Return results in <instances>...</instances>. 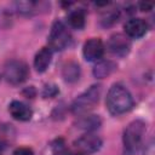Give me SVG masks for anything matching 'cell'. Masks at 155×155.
I'll use <instances>...</instances> for the list:
<instances>
[{"instance_id":"cell-8","label":"cell","mask_w":155,"mask_h":155,"mask_svg":"<svg viewBox=\"0 0 155 155\" xmlns=\"http://www.w3.org/2000/svg\"><path fill=\"white\" fill-rule=\"evenodd\" d=\"M108 48L109 51L119 57H125L131 48V42L128 38L124 34H114L110 36L109 42H108Z\"/></svg>"},{"instance_id":"cell-1","label":"cell","mask_w":155,"mask_h":155,"mask_svg":"<svg viewBox=\"0 0 155 155\" xmlns=\"http://www.w3.org/2000/svg\"><path fill=\"white\" fill-rule=\"evenodd\" d=\"M105 104L110 114L113 115H120L130 111L133 107V98L130 93V91L120 85L115 84L113 85L107 94Z\"/></svg>"},{"instance_id":"cell-14","label":"cell","mask_w":155,"mask_h":155,"mask_svg":"<svg viewBox=\"0 0 155 155\" xmlns=\"http://www.w3.org/2000/svg\"><path fill=\"white\" fill-rule=\"evenodd\" d=\"M99 126H101V119L98 115H85L78 120V127L86 131H93Z\"/></svg>"},{"instance_id":"cell-10","label":"cell","mask_w":155,"mask_h":155,"mask_svg":"<svg viewBox=\"0 0 155 155\" xmlns=\"http://www.w3.org/2000/svg\"><path fill=\"white\" fill-rule=\"evenodd\" d=\"M8 113L11 114V116L18 121H28L31 119L33 116V111L31 109L25 105L24 103L19 102V101H12L8 105Z\"/></svg>"},{"instance_id":"cell-18","label":"cell","mask_w":155,"mask_h":155,"mask_svg":"<svg viewBox=\"0 0 155 155\" xmlns=\"http://www.w3.org/2000/svg\"><path fill=\"white\" fill-rule=\"evenodd\" d=\"M140 8L142 11H150L153 8V4L151 2H140Z\"/></svg>"},{"instance_id":"cell-5","label":"cell","mask_w":155,"mask_h":155,"mask_svg":"<svg viewBox=\"0 0 155 155\" xmlns=\"http://www.w3.org/2000/svg\"><path fill=\"white\" fill-rule=\"evenodd\" d=\"M28 74H29L28 67L22 61L12 59L8 61L4 67V78L6 79L7 82L12 85L22 84L28 78Z\"/></svg>"},{"instance_id":"cell-15","label":"cell","mask_w":155,"mask_h":155,"mask_svg":"<svg viewBox=\"0 0 155 155\" xmlns=\"http://www.w3.org/2000/svg\"><path fill=\"white\" fill-rule=\"evenodd\" d=\"M69 24L75 29H81L85 25V12L82 10H75L68 16Z\"/></svg>"},{"instance_id":"cell-3","label":"cell","mask_w":155,"mask_h":155,"mask_svg":"<svg viewBox=\"0 0 155 155\" xmlns=\"http://www.w3.org/2000/svg\"><path fill=\"white\" fill-rule=\"evenodd\" d=\"M99 96H101V86L99 85L91 86L88 90H86L84 93H81L74 99L71 104V111L79 115L91 110L98 103Z\"/></svg>"},{"instance_id":"cell-4","label":"cell","mask_w":155,"mask_h":155,"mask_svg":"<svg viewBox=\"0 0 155 155\" xmlns=\"http://www.w3.org/2000/svg\"><path fill=\"white\" fill-rule=\"evenodd\" d=\"M70 42V33L63 22L56 21L48 34V45L51 50L62 51Z\"/></svg>"},{"instance_id":"cell-12","label":"cell","mask_w":155,"mask_h":155,"mask_svg":"<svg viewBox=\"0 0 155 155\" xmlns=\"http://www.w3.org/2000/svg\"><path fill=\"white\" fill-rule=\"evenodd\" d=\"M116 69V64L113 61H99L93 67V75L97 79H103L109 76Z\"/></svg>"},{"instance_id":"cell-20","label":"cell","mask_w":155,"mask_h":155,"mask_svg":"<svg viewBox=\"0 0 155 155\" xmlns=\"http://www.w3.org/2000/svg\"><path fill=\"white\" fill-rule=\"evenodd\" d=\"M76 155H84V154H76Z\"/></svg>"},{"instance_id":"cell-9","label":"cell","mask_w":155,"mask_h":155,"mask_svg":"<svg viewBox=\"0 0 155 155\" xmlns=\"http://www.w3.org/2000/svg\"><path fill=\"white\" fill-rule=\"evenodd\" d=\"M127 38L139 39L148 31V23L143 18H131L124 24Z\"/></svg>"},{"instance_id":"cell-2","label":"cell","mask_w":155,"mask_h":155,"mask_svg":"<svg viewBox=\"0 0 155 155\" xmlns=\"http://www.w3.org/2000/svg\"><path fill=\"white\" fill-rule=\"evenodd\" d=\"M144 136H145V124L142 120L132 121L124 131L125 151L128 155L137 153L143 144Z\"/></svg>"},{"instance_id":"cell-6","label":"cell","mask_w":155,"mask_h":155,"mask_svg":"<svg viewBox=\"0 0 155 155\" xmlns=\"http://www.w3.org/2000/svg\"><path fill=\"white\" fill-rule=\"evenodd\" d=\"M75 147L78 150L81 151V154H92L101 149L102 147V139L92 133H86L78 138L75 140Z\"/></svg>"},{"instance_id":"cell-16","label":"cell","mask_w":155,"mask_h":155,"mask_svg":"<svg viewBox=\"0 0 155 155\" xmlns=\"http://www.w3.org/2000/svg\"><path fill=\"white\" fill-rule=\"evenodd\" d=\"M64 142L62 139H57L53 145H52V149H53V154L54 155H65V147H64Z\"/></svg>"},{"instance_id":"cell-13","label":"cell","mask_w":155,"mask_h":155,"mask_svg":"<svg viewBox=\"0 0 155 155\" xmlns=\"http://www.w3.org/2000/svg\"><path fill=\"white\" fill-rule=\"evenodd\" d=\"M62 75L67 82H75L80 76V67L75 62H68L64 64Z\"/></svg>"},{"instance_id":"cell-11","label":"cell","mask_w":155,"mask_h":155,"mask_svg":"<svg viewBox=\"0 0 155 155\" xmlns=\"http://www.w3.org/2000/svg\"><path fill=\"white\" fill-rule=\"evenodd\" d=\"M52 61V50L50 47H42L34 58V68L39 73H44Z\"/></svg>"},{"instance_id":"cell-19","label":"cell","mask_w":155,"mask_h":155,"mask_svg":"<svg viewBox=\"0 0 155 155\" xmlns=\"http://www.w3.org/2000/svg\"><path fill=\"white\" fill-rule=\"evenodd\" d=\"M4 148H5V142H4V140L0 138V151H1Z\"/></svg>"},{"instance_id":"cell-7","label":"cell","mask_w":155,"mask_h":155,"mask_svg":"<svg viewBox=\"0 0 155 155\" xmlns=\"http://www.w3.org/2000/svg\"><path fill=\"white\" fill-rule=\"evenodd\" d=\"M82 53L86 61L94 62L102 58L104 53V44L99 38L88 39L82 47Z\"/></svg>"},{"instance_id":"cell-17","label":"cell","mask_w":155,"mask_h":155,"mask_svg":"<svg viewBox=\"0 0 155 155\" xmlns=\"http://www.w3.org/2000/svg\"><path fill=\"white\" fill-rule=\"evenodd\" d=\"M12 155H34L33 150L30 148H25V147H21V148H17Z\"/></svg>"}]
</instances>
